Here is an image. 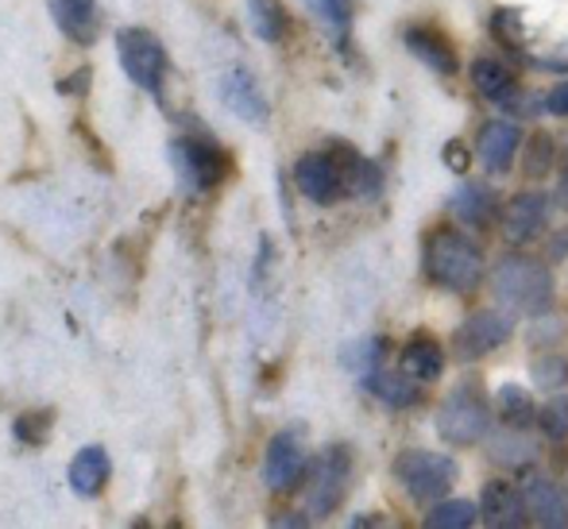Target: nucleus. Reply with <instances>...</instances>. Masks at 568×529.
<instances>
[{
	"instance_id": "dca6fc26",
	"label": "nucleus",
	"mask_w": 568,
	"mask_h": 529,
	"mask_svg": "<svg viewBox=\"0 0 568 529\" xmlns=\"http://www.w3.org/2000/svg\"><path fill=\"white\" fill-rule=\"evenodd\" d=\"M471 82H476V90L484 93V98H491L495 105L518 109V101H523V90H518L515 74L495 59H479L476 67H471Z\"/></svg>"
},
{
	"instance_id": "cd10ccee",
	"label": "nucleus",
	"mask_w": 568,
	"mask_h": 529,
	"mask_svg": "<svg viewBox=\"0 0 568 529\" xmlns=\"http://www.w3.org/2000/svg\"><path fill=\"white\" fill-rule=\"evenodd\" d=\"M534 387H541V390H557V387H565L568 383V364L561 356H541V359H534Z\"/></svg>"
},
{
	"instance_id": "b1692460",
	"label": "nucleus",
	"mask_w": 568,
	"mask_h": 529,
	"mask_svg": "<svg viewBox=\"0 0 568 529\" xmlns=\"http://www.w3.org/2000/svg\"><path fill=\"white\" fill-rule=\"evenodd\" d=\"M476 518H479V507L471 499H445L426 515V526L429 529H468V526H476Z\"/></svg>"
},
{
	"instance_id": "a211bd4d",
	"label": "nucleus",
	"mask_w": 568,
	"mask_h": 529,
	"mask_svg": "<svg viewBox=\"0 0 568 529\" xmlns=\"http://www.w3.org/2000/svg\"><path fill=\"white\" fill-rule=\"evenodd\" d=\"M364 383H367V390L387 406H414L422 398L418 379H414L406 367L403 372H383V367H375V372L364 375Z\"/></svg>"
},
{
	"instance_id": "2f4dec72",
	"label": "nucleus",
	"mask_w": 568,
	"mask_h": 529,
	"mask_svg": "<svg viewBox=\"0 0 568 529\" xmlns=\"http://www.w3.org/2000/svg\"><path fill=\"white\" fill-rule=\"evenodd\" d=\"M546 166H549V140H538V155H534V147H530V163H526V171L541 174Z\"/></svg>"
},
{
	"instance_id": "39448f33",
	"label": "nucleus",
	"mask_w": 568,
	"mask_h": 529,
	"mask_svg": "<svg viewBox=\"0 0 568 529\" xmlns=\"http://www.w3.org/2000/svg\"><path fill=\"white\" fill-rule=\"evenodd\" d=\"M359 163H341L333 151H310V155L298 159L294 166V182H298L302 197H310L314 205H333L337 197L344 194L348 186H356V174H359Z\"/></svg>"
},
{
	"instance_id": "2eb2a0df",
	"label": "nucleus",
	"mask_w": 568,
	"mask_h": 529,
	"mask_svg": "<svg viewBox=\"0 0 568 529\" xmlns=\"http://www.w3.org/2000/svg\"><path fill=\"white\" fill-rule=\"evenodd\" d=\"M518 143H523V132H518L515 120H487L476 140L479 163H484L487 171H507L518 155Z\"/></svg>"
},
{
	"instance_id": "6e6552de",
	"label": "nucleus",
	"mask_w": 568,
	"mask_h": 529,
	"mask_svg": "<svg viewBox=\"0 0 568 529\" xmlns=\"http://www.w3.org/2000/svg\"><path fill=\"white\" fill-rule=\"evenodd\" d=\"M487 425H491V410H487L484 395L468 387L453 390L437 410V433L449 445H476L487 437Z\"/></svg>"
},
{
	"instance_id": "ddd939ff",
	"label": "nucleus",
	"mask_w": 568,
	"mask_h": 529,
	"mask_svg": "<svg viewBox=\"0 0 568 529\" xmlns=\"http://www.w3.org/2000/svg\"><path fill=\"white\" fill-rule=\"evenodd\" d=\"M51 4V20L70 43L90 47L101 31V8L98 0H47Z\"/></svg>"
},
{
	"instance_id": "0eeeda50",
	"label": "nucleus",
	"mask_w": 568,
	"mask_h": 529,
	"mask_svg": "<svg viewBox=\"0 0 568 529\" xmlns=\"http://www.w3.org/2000/svg\"><path fill=\"white\" fill-rule=\"evenodd\" d=\"M306 479H310V487H306L310 518H329L344 502V491H348V479H352L348 448H341V445L325 448L314 460V468L306 471Z\"/></svg>"
},
{
	"instance_id": "bb28decb",
	"label": "nucleus",
	"mask_w": 568,
	"mask_h": 529,
	"mask_svg": "<svg viewBox=\"0 0 568 529\" xmlns=\"http://www.w3.org/2000/svg\"><path fill=\"white\" fill-rule=\"evenodd\" d=\"M310 8H314V16L325 23V28L333 31V35H344L348 31V20H352V8H348V0H306Z\"/></svg>"
},
{
	"instance_id": "f03ea898",
	"label": "nucleus",
	"mask_w": 568,
	"mask_h": 529,
	"mask_svg": "<svg viewBox=\"0 0 568 529\" xmlns=\"http://www.w3.org/2000/svg\"><path fill=\"white\" fill-rule=\"evenodd\" d=\"M116 59L120 70L135 90L148 93L155 105H166V74H171V59H166L163 43L151 35L148 28H120L116 31Z\"/></svg>"
},
{
	"instance_id": "7c9ffc66",
	"label": "nucleus",
	"mask_w": 568,
	"mask_h": 529,
	"mask_svg": "<svg viewBox=\"0 0 568 529\" xmlns=\"http://www.w3.org/2000/svg\"><path fill=\"white\" fill-rule=\"evenodd\" d=\"M546 112H554V116H568V82H561L557 90H549Z\"/></svg>"
},
{
	"instance_id": "c85d7f7f",
	"label": "nucleus",
	"mask_w": 568,
	"mask_h": 529,
	"mask_svg": "<svg viewBox=\"0 0 568 529\" xmlns=\"http://www.w3.org/2000/svg\"><path fill=\"white\" fill-rule=\"evenodd\" d=\"M379 359H383V340H359V344H352V348L344 352V364H348L356 375L375 372V367H379Z\"/></svg>"
},
{
	"instance_id": "6ab92c4d",
	"label": "nucleus",
	"mask_w": 568,
	"mask_h": 529,
	"mask_svg": "<svg viewBox=\"0 0 568 529\" xmlns=\"http://www.w3.org/2000/svg\"><path fill=\"white\" fill-rule=\"evenodd\" d=\"M449 210L460 216L464 224H491L495 213H499V197H495V190L484 186V182H468V186H460L453 194Z\"/></svg>"
},
{
	"instance_id": "72a5a7b5",
	"label": "nucleus",
	"mask_w": 568,
	"mask_h": 529,
	"mask_svg": "<svg viewBox=\"0 0 568 529\" xmlns=\"http://www.w3.org/2000/svg\"><path fill=\"white\" fill-rule=\"evenodd\" d=\"M557 202H561V210H568V171L561 174V186H557Z\"/></svg>"
},
{
	"instance_id": "aec40b11",
	"label": "nucleus",
	"mask_w": 568,
	"mask_h": 529,
	"mask_svg": "<svg viewBox=\"0 0 568 529\" xmlns=\"http://www.w3.org/2000/svg\"><path fill=\"white\" fill-rule=\"evenodd\" d=\"M484 515L491 526H523L526 518V502H523V491H515L510 484H487L484 487Z\"/></svg>"
},
{
	"instance_id": "c756f323",
	"label": "nucleus",
	"mask_w": 568,
	"mask_h": 529,
	"mask_svg": "<svg viewBox=\"0 0 568 529\" xmlns=\"http://www.w3.org/2000/svg\"><path fill=\"white\" fill-rule=\"evenodd\" d=\"M538 421H541V429H546V437L565 440L568 437V398H554V403L538 414Z\"/></svg>"
},
{
	"instance_id": "9d476101",
	"label": "nucleus",
	"mask_w": 568,
	"mask_h": 529,
	"mask_svg": "<svg viewBox=\"0 0 568 529\" xmlns=\"http://www.w3.org/2000/svg\"><path fill=\"white\" fill-rule=\"evenodd\" d=\"M510 333H515V317H510V309H476V314L456 328V336H453L456 356L479 359V356H487V352L499 348Z\"/></svg>"
},
{
	"instance_id": "f3484780",
	"label": "nucleus",
	"mask_w": 568,
	"mask_h": 529,
	"mask_svg": "<svg viewBox=\"0 0 568 529\" xmlns=\"http://www.w3.org/2000/svg\"><path fill=\"white\" fill-rule=\"evenodd\" d=\"M523 502H526V515H530L538 526H568V507H565V495L557 484L530 479V484L523 487Z\"/></svg>"
},
{
	"instance_id": "20e7f679",
	"label": "nucleus",
	"mask_w": 568,
	"mask_h": 529,
	"mask_svg": "<svg viewBox=\"0 0 568 529\" xmlns=\"http://www.w3.org/2000/svg\"><path fill=\"white\" fill-rule=\"evenodd\" d=\"M429 278L453 294H468L484 278V252L464 232H437L426 255Z\"/></svg>"
},
{
	"instance_id": "7ed1b4c3",
	"label": "nucleus",
	"mask_w": 568,
	"mask_h": 529,
	"mask_svg": "<svg viewBox=\"0 0 568 529\" xmlns=\"http://www.w3.org/2000/svg\"><path fill=\"white\" fill-rule=\"evenodd\" d=\"M174 182L186 197H205L229 179V155L205 135H179L171 140Z\"/></svg>"
},
{
	"instance_id": "412c9836",
	"label": "nucleus",
	"mask_w": 568,
	"mask_h": 529,
	"mask_svg": "<svg viewBox=\"0 0 568 529\" xmlns=\"http://www.w3.org/2000/svg\"><path fill=\"white\" fill-rule=\"evenodd\" d=\"M406 47H410L414 54H418L422 62H426L429 70H437V74H456V54L453 47L445 43L437 31H426V28H410L406 31Z\"/></svg>"
},
{
	"instance_id": "a878e982",
	"label": "nucleus",
	"mask_w": 568,
	"mask_h": 529,
	"mask_svg": "<svg viewBox=\"0 0 568 529\" xmlns=\"http://www.w3.org/2000/svg\"><path fill=\"white\" fill-rule=\"evenodd\" d=\"M51 425H54V410L23 414V418H16V440H20V445H43Z\"/></svg>"
},
{
	"instance_id": "473e14b6",
	"label": "nucleus",
	"mask_w": 568,
	"mask_h": 529,
	"mask_svg": "<svg viewBox=\"0 0 568 529\" xmlns=\"http://www.w3.org/2000/svg\"><path fill=\"white\" fill-rule=\"evenodd\" d=\"M59 90H67V93H74V90H90V70H78V74H74V82H62L59 85Z\"/></svg>"
},
{
	"instance_id": "4468645a",
	"label": "nucleus",
	"mask_w": 568,
	"mask_h": 529,
	"mask_svg": "<svg viewBox=\"0 0 568 529\" xmlns=\"http://www.w3.org/2000/svg\"><path fill=\"white\" fill-rule=\"evenodd\" d=\"M109 476H113V460H109V452L101 445H85L82 452L70 460V491L78 495V499H98L101 491L109 487Z\"/></svg>"
},
{
	"instance_id": "5701e85b",
	"label": "nucleus",
	"mask_w": 568,
	"mask_h": 529,
	"mask_svg": "<svg viewBox=\"0 0 568 529\" xmlns=\"http://www.w3.org/2000/svg\"><path fill=\"white\" fill-rule=\"evenodd\" d=\"M247 20L263 43H283L286 35V8L283 0H247Z\"/></svg>"
},
{
	"instance_id": "4be33fe9",
	"label": "nucleus",
	"mask_w": 568,
	"mask_h": 529,
	"mask_svg": "<svg viewBox=\"0 0 568 529\" xmlns=\"http://www.w3.org/2000/svg\"><path fill=\"white\" fill-rule=\"evenodd\" d=\"M403 367H406V372H410L418 383L442 379V367H445L442 344L429 340V336H414V340L406 344V352H403Z\"/></svg>"
},
{
	"instance_id": "9b49d317",
	"label": "nucleus",
	"mask_w": 568,
	"mask_h": 529,
	"mask_svg": "<svg viewBox=\"0 0 568 529\" xmlns=\"http://www.w3.org/2000/svg\"><path fill=\"white\" fill-rule=\"evenodd\" d=\"M221 101L232 116L247 120V124H263L267 120V98H263L260 82L247 67H232L225 78H221Z\"/></svg>"
},
{
	"instance_id": "f257e3e1",
	"label": "nucleus",
	"mask_w": 568,
	"mask_h": 529,
	"mask_svg": "<svg viewBox=\"0 0 568 529\" xmlns=\"http://www.w3.org/2000/svg\"><path fill=\"white\" fill-rule=\"evenodd\" d=\"M491 291L503 309L510 314H541L554 302V275L541 260L510 255L491 271Z\"/></svg>"
},
{
	"instance_id": "f8f14e48",
	"label": "nucleus",
	"mask_w": 568,
	"mask_h": 529,
	"mask_svg": "<svg viewBox=\"0 0 568 529\" xmlns=\"http://www.w3.org/2000/svg\"><path fill=\"white\" fill-rule=\"evenodd\" d=\"M546 213L549 202L541 190H526V194L510 197L507 210H503V236L510 244H530L541 228H546Z\"/></svg>"
},
{
	"instance_id": "423d86ee",
	"label": "nucleus",
	"mask_w": 568,
	"mask_h": 529,
	"mask_svg": "<svg viewBox=\"0 0 568 529\" xmlns=\"http://www.w3.org/2000/svg\"><path fill=\"white\" fill-rule=\"evenodd\" d=\"M395 476L403 491L418 502H442L449 495L456 479V464L442 452H426V448H410L395 460Z\"/></svg>"
},
{
	"instance_id": "1a4fd4ad",
	"label": "nucleus",
	"mask_w": 568,
	"mask_h": 529,
	"mask_svg": "<svg viewBox=\"0 0 568 529\" xmlns=\"http://www.w3.org/2000/svg\"><path fill=\"white\" fill-rule=\"evenodd\" d=\"M310 460H306V448H302V437L294 429H283L271 437L267 452H263V484L271 491L286 495L306 479Z\"/></svg>"
},
{
	"instance_id": "393cba45",
	"label": "nucleus",
	"mask_w": 568,
	"mask_h": 529,
	"mask_svg": "<svg viewBox=\"0 0 568 529\" xmlns=\"http://www.w3.org/2000/svg\"><path fill=\"white\" fill-rule=\"evenodd\" d=\"M495 403H499L503 421L515 425V429H523V425H530V421H534V410H538V406H534V398L526 395L523 387H503Z\"/></svg>"
}]
</instances>
